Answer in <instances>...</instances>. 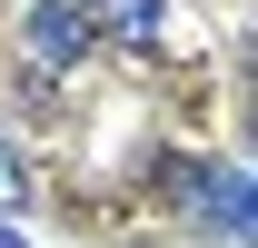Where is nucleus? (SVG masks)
<instances>
[{
	"label": "nucleus",
	"mask_w": 258,
	"mask_h": 248,
	"mask_svg": "<svg viewBox=\"0 0 258 248\" xmlns=\"http://www.w3.org/2000/svg\"><path fill=\"white\" fill-rule=\"evenodd\" d=\"M20 40H30V60H40V70H80V60L99 50V20L80 10V0H40L30 20H20Z\"/></svg>",
	"instance_id": "1"
},
{
	"label": "nucleus",
	"mask_w": 258,
	"mask_h": 248,
	"mask_svg": "<svg viewBox=\"0 0 258 248\" xmlns=\"http://www.w3.org/2000/svg\"><path fill=\"white\" fill-rule=\"evenodd\" d=\"M179 209L199 228H219V238H248L258 228V189H248V169H189V199Z\"/></svg>",
	"instance_id": "2"
},
{
	"label": "nucleus",
	"mask_w": 258,
	"mask_h": 248,
	"mask_svg": "<svg viewBox=\"0 0 258 248\" xmlns=\"http://www.w3.org/2000/svg\"><path fill=\"white\" fill-rule=\"evenodd\" d=\"M90 20L109 40H129V50H149V40L169 30V0H90Z\"/></svg>",
	"instance_id": "3"
},
{
	"label": "nucleus",
	"mask_w": 258,
	"mask_h": 248,
	"mask_svg": "<svg viewBox=\"0 0 258 248\" xmlns=\"http://www.w3.org/2000/svg\"><path fill=\"white\" fill-rule=\"evenodd\" d=\"M20 209H30V159L0 149V218H20Z\"/></svg>",
	"instance_id": "4"
},
{
	"label": "nucleus",
	"mask_w": 258,
	"mask_h": 248,
	"mask_svg": "<svg viewBox=\"0 0 258 248\" xmlns=\"http://www.w3.org/2000/svg\"><path fill=\"white\" fill-rule=\"evenodd\" d=\"M0 248H30V238H20V218H0Z\"/></svg>",
	"instance_id": "5"
}]
</instances>
